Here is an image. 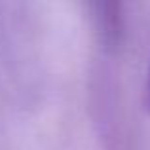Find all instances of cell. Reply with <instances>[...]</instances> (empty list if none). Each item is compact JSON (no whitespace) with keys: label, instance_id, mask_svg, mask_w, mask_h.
<instances>
[{"label":"cell","instance_id":"7a4b0ae2","mask_svg":"<svg viewBox=\"0 0 150 150\" xmlns=\"http://www.w3.org/2000/svg\"><path fill=\"white\" fill-rule=\"evenodd\" d=\"M144 105L150 110V70H148V78H146V86H144Z\"/></svg>","mask_w":150,"mask_h":150},{"label":"cell","instance_id":"6da1fadb","mask_svg":"<svg viewBox=\"0 0 150 150\" xmlns=\"http://www.w3.org/2000/svg\"><path fill=\"white\" fill-rule=\"evenodd\" d=\"M97 27L99 33L103 34V40L108 46H116L120 42V36L124 33V25H122V13H120V6L116 4H101L97 6Z\"/></svg>","mask_w":150,"mask_h":150}]
</instances>
